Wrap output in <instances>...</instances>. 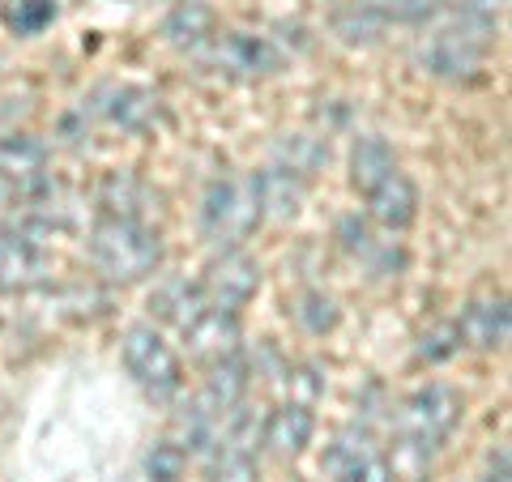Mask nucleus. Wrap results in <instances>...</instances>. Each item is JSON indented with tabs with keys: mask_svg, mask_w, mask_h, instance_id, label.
Here are the masks:
<instances>
[{
	"mask_svg": "<svg viewBox=\"0 0 512 482\" xmlns=\"http://www.w3.org/2000/svg\"><path fill=\"white\" fill-rule=\"evenodd\" d=\"M90 261L107 282L133 286L150 278L163 261V239L146 222H124V218H103L90 235Z\"/></svg>",
	"mask_w": 512,
	"mask_h": 482,
	"instance_id": "obj_1",
	"label": "nucleus"
},
{
	"mask_svg": "<svg viewBox=\"0 0 512 482\" xmlns=\"http://www.w3.org/2000/svg\"><path fill=\"white\" fill-rule=\"evenodd\" d=\"M261 188L256 175H222L210 184L201 205V231L214 248H244L252 231L261 227Z\"/></svg>",
	"mask_w": 512,
	"mask_h": 482,
	"instance_id": "obj_2",
	"label": "nucleus"
},
{
	"mask_svg": "<svg viewBox=\"0 0 512 482\" xmlns=\"http://www.w3.org/2000/svg\"><path fill=\"white\" fill-rule=\"evenodd\" d=\"M487 52H491V30L483 18H470L457 26H440L419 47V64L440 82H474L487 64Z\"/></svg>",
	"mask_w": 512,
	"mask_h": 482,
	"instance_id": "obj_3",
	"label": "nucleus"
},
{
	"mask_svg": "<svg viewBox=\"0 0 512 482\" xmlns=\"http://www.w3.org/2000/svg\"><path fill=\"white\" fill-rule=\"evenodd\" d=\"M457 419H461V393L453 384H427V389L410 393L402 410H397V440L436 457V448L453 436Z\"/></svg>",
	"mask_w": 512,
	"mask_h": 482,
	"instance_id": "obj_4",
	"label": "nucleus"
},
{
	"mask_svg": "<svg viewBox=\"0 0 512 482\" xmlns=\"http://www.w3.org/2000/svg\"><path fill=\"white\" fill-rule=\"evenodd\" d=\"M120 355H124V367L133 376L146 397L154 401H175V393L184 389V367H180V355L163 342V333L154 325H133L124 333L120 342Z\"/></svg>",
	"mask_w": 512,
	"mask_h": 482,
	"instance_id": "obj_5",
	"label": "nucleus"
},
{
	"mask_svg": "<svg viewBox=\"0 0 512 482\" xmlns=\"http://www.w3.org/2000/svg\"><path fill=\"white\" fill-rule=\"evenodd\" d=\"M256 453H261V423L244 406H235L222 419L214 444L205 448L210 461V482H252L256 478Z\"/></svg>",
	"mask_w": 512,
	"mask_h": 482,
	"instance_id": "obj_6",
	"label": "nucleus"
},
{
	"mask_svg": "<svg viewBox=\"0 0 512 482\" xmlns=\"http://www.w3.org/2000/svg\"><path fill=\"white\" fill-rule=\"evenodd\" d=\"M256 286H261V269H256L252 256L244 248H222L218 261L205 269L201 291H205V303H210V308L239 312L256 295Z\"/></svg>",
	"mask_w": 512,
	"mask_h": 482,
	"instance_id": "obj_7",
	"label": "nucleus"
},
{
	"mask_svg": "<svg viewBox=\"0 0 512 482\" xmlns=\"http://www.w3.org/2000/svg\"><path fill=\"white\" fill-rule=\"evenodd\" d=\"M325 470H329V482H393L384 448L376 444V436L367 427L342 431L338 444L325 457Z\"/></svg>",
	"mask_w": 512,
	"mask_h": 482,
	"instance_id": "obj_8",
	"label": "nucleus"
},
{
	"mask_svg": "<svg viewBox=\"0 0 512 482\" xmlns=\"http://www.w3.org/2000/svg\"><path fill=\"white\" fill-rule=\"evenodd\" d=\"M210 64L231 77H269L282 69V52L261 35H244V30H231V35H214L210 43Z\"/></svg>",
	"mask_w": 512,
	"mask_h": 482,
	"instance_id": "obj_9",
	"label": "nucleus"
},
{
	"mask_svg": "<svg viewBox=\"0 0 512 482\" xmlns=\"http://www.w3.org/2000/svg\"><path fill=\"white\" fill-rule=\"evenodd\" d=\"M188 355L197 363H222L239 355V312H222V308H205L192 325L184 329Z\"/></svg>",
	"mask_w": 512,
	"mask_h": 482,
	"instance_id": "obj_10",
	"label": "nucleus"
},
{
	"mask_svg": "<svg viewBox=\"0 0 512 482\" xmlns=\"http://www.w3.org/2000/svg\"><path fill=\"white\" fill-rule=\"evenodd\" d=\"M47 278L43 244L26 231H0V291H30Z\"/></svg>",
	"mask_w": 512,
	"mask_h": 482,
	"instance_id": "obj_11",
	"label": "nucleus"
},
{
	"mask_svg": "<svg viewBox=\"0 0 512 482\" xmlns=\"http://www.w3.org/2000/svg\"><path fill=\"white\" fill-rule=\"evenodd\" d=\"M312 406H303V401H286V406H278L274 414H269V423L261 427V444L269 457L278 461H295L303 457V448L312 444Z\"/></svg>",
	"mask_w": 512,
	"mask_h": 482,
	"instance_id": "obj_12",
	"label": "nucleus"
},
{
	"mask_svg": "<svg viewBox=\"0 0 512 482\" xmlns=\"http://www.w3.org/2000/svg\"><path fill=\"white\" fill-rule=\"evenodd\" d=\"M90 111L116 128H146L158 116V94L146 86H103L90 99Z\"/></svg>",
	"mask_w": 512,
	"mask_h": 482,
	"instance_id": "obj_13",
	"label": "nucleus"
},
{
	"mask_svg": "<svg viewBox=\"0 0 512 482\" xmlns=\"http://www.w3.org/2000/svg\"><path fill=\"white\" fill-rule=\"evenodd\" d=\"M367 210L384 231H406L419 218V188H414L402 171H393L380 188L367 192Z\"/></svg>",
	"mask_w": 512,
	"mask_h": 482,
	"instance_id": "obj_14",
	"label": "nucleus"
},
{
	"mask_svg": "<svg viewBox=\"0 0 512 482\" xmlns=\"http://www.w3.org/2000/svg\"><path fill=\"white\" fill-rule=\"evenodd\" d=\"M461 346L474 350H500L508 342V299H478L457 320Z\"/></svg>",
	"mask_w": 512,
	"mask_h": 482,
	"instance_id": "obj_15",
	"label": "nucleus"
},
{
	"mask_svg": "<svg viewBox=\"0 0 512 482\" xmlns=\"http://www.w3.org/2000/svg\"><path fill=\"white\" fill-rule=\"evenodd\" d=\"M205 308H210V303H205L201 282H188V278H167V282L154 291V299H150V312L163 320V325H175L180 333H184Z\"/></svg>",
	"mask_w": 512,
	"mask_h": 482,
	"instance_id": "obj_16",
	"label": "nucleus"
},
{
	"mask_svg": "<svg viewBox=\"0 0 512 482\" xmlns=\"http://www.w3.org/2000/svg\"><path fill=\"white\" fill-rule=\"evenodd\" d=\"M47 146L30 133H9L0 137V175L5 180H18L22 188H35L39 180H47Z\"/></svg>",
	"mask_w": 512,
	"mask_h": 482,
	"instance_id": "obj_17",
	"label": "nucleus"
},
{
	"mask_svg": "<svg viewBox=\"0 0 512 482\" xmlns=\"http://www.w3.org/2000/svg\"><path fill=\"white\" fill-rule=\"evenodd\" d=\"M103 210H107V218L146 222L150 210H158V197L141 180H133V175H111V180L103 184Z\"/></svg>",
	"mask_w": 512,
	"mask_h": 482,
	"instance_id": "obj_18",
	"label": "nucleus"
},
{
	"mask_svg": "<svg viewBox=\"0 0 512 482\" xmlns=\"http://www.w3.org/2000/svg\"><path fill=\"white\" fill-rule=\"evenodd\" d=\"M163 39L171 47H201L205 39H214V9L205 5V0H180L167 22H163Z\"/></svg>",
	"mask_w": 512,
	"mask_h": 482,
	"instance_id": "obj_19",
	"label": "nucleus"
},
{
	"mask_svg": "<svg viewBox=\"0 0 512 482\" xmlns=\"http://www.w3.org/2000/svg\"><path fill=\"white\" fill-rule=\"evenodd\" d=\"M393 171H397V158L380 137H359L355 141V150H350V184H355L363 197L372 188H380Z\"/></svg>",
	"mask_w": 512,
	"mask_h": 482,
	"instance_id": "obj_20",
	"label": "nucleus"
},
{
	"mask_svg": "<svg viewBox=\"0 0 512 482\" xmlns=\"http://www.w3.org/2000/svg\"><path fill=\"white\" fill-rule=\"evenodd\" d=\"M256 188H261V210L269 218H295L303 205V180L282 167H269L256 175Z\"/></svg>",
	"mask_w": 512,
	"mask_h": 482,
	"instance_id": "obj_21",
	"label": "nucleus"
},
{
	"mask_svg": "<svg viewBox=\"0 0 512 482\" xmlns=\"http://www.w3.org/2000/svg\"><path fill=\"white\" fill-rule=\"evenodd\" d=\"M380 26H384V18L376 9H367V5H350V9H342V13H333V35H342L346 43H372L376 35H380Z\"/></svg>",
	"mask_w": 512,
	"mask_h": 482,
	"instance_id": "obj_22",
	"label": "nucleus"
},
{
	"mask_svg": "<svg viewBox=\"0 0 512 482\" xmlns=\"http://www.w3.org/2000/svg\"><path fill=\"white\" fill-rule=\"evenodd\" d=\"M5 22L13 35H39L56 22V0H13L5 9Z\"/></svg>",
	"mask_w": 512,
	"mask_h": 482,
	"instance_id": "obj_23",
	"label": "nucleus"
},
{
	"mask_svg": "<svg viewBox=\"0 0 512 482\" xmlns=\"http://www.w3.org/2000/svg\"><path fill=\"white\" fill-rule=\"evenodd\" d=\"M188 470V453L175 440H158L146 457V474L150 482H180Z\"/></svg>",
	"mask_w": 512,
	"mask_h": 482,
	"instance_id": "obj_24",
	"label": "nucleus"
},
{
	"mask_svg": "<svg viewBox=\"0 0 512 482\" xmlns=\"http://www.w3.org/2000/svg\"><path fill=\"white\" fill-rule=\"evenodd\" d=\"M329 158V150H320L316 146V137H291V141H282V171H291V175H299V180H308V175L325 163Z\"/></svg>",
	"mask_w": 512,
	"mask_h": 482,
	"instance_id": "obj_25",
	"label": "nucleus"
},
{
	"mask_svg": "<svg viewBox=\"0 0 512 482\" xmlns=\"http://www.w3.org/2000/svg\"><path fill=\"white\" fill-rule=\"evenodd\" d=\"M461 350V329H457V320H444V325L436 329H427L419 337V359L423 363H448Z\"/></svg>",
	"mask_w": 512,
	"mask_h": 482,
	"instance_id": "obj_26",
	"label": "nucleus"
},
{
	"mask_svg": "<svg viewBox=\"0 0 512 482\" xmlns=\"http://www.w3.org/2000/svg\"><path fill=\"white\" fill-rule=\"evenodd\" d=\"M359 5L376 9L380 18H397V22H427V18H436L440 0H359Z\"/></svg>",
	"mask_w": 512,
	"mask_h": 482,
	"instance_id": "obj_27",
	"label": "nucleus"
},
{
	"mask_svg": "<svg viewBox=\"0 0 512 482\" xmlns=\"http://www.w3.org/2000/svg\"><path fill=\"white\" fill-rule=\"evenodd\" d=\"M295 316H299V320H303V325H308L312 333H325V329L338 325V308H333V299H329V295H316V291L299 299Z\"/></svg>",
	"mask_w": 512,
	"mask_h": 482,
	"instance_id": "obj_28",
	"label": "nucleus"
},
{
	"mask_svg": "<svg viewBox=\"0 0 512 482\" xmlns=\"http://www.w3.org/2000/svg\"><path fill=\"white\" fill-rule=\"evenodd\" d=\"M457 5H461V13H466V18H495V13H500L504 5H508V0H457Z\"/></svg>",
	"mask_w": 512,
	"mask_h": 482,
	"instance_id": "obj_29",
	"label": "nucleus"
},
{
	"mask_svg": "<svg viewBox=\"0 0 512 482\" xmlns=\"http://www.w3.org/2000/svg\"><path fill=\"white\" fill-rule=\"evenodd\" d=\"M133 5H146V0H133Z\"/></svg>",
	"mask_w": 512,
	"mask_h": 482,
	"instance_id": "obj_30",
	"label": "nucleus"
}]
</instances>
